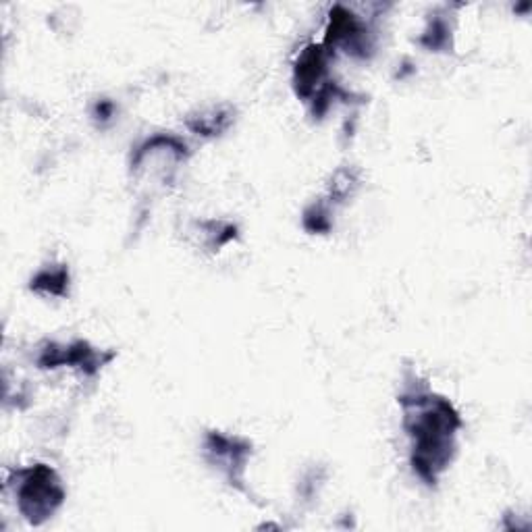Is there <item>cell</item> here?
<instances>
[{
    "instance_id": "1",
    "label": "cell",
    "mask_w": 532,
    "mask_h": 532,
    "mask_svg": "<svg viewBox=\"0 0 532 532\" xmlns=\"http://www.w3.org/2000/svg\"><path fill=\"white\" fill-rule=\"evenodd\" d=\"M399 404L404 408V429L410 437V462L420 481L435 485L456 456V437L462 420L449 399L427 387L410 385Z\"/></svg>"
},
{
    "instance_id": "2",
    "label": "cell",
    "mask_w": 532,
    "mask_h": 532,
    "mask_svg": "<svg viewBox=\"0 0 532 532\" xmlns=\"http://www.w3.org/2000/svg\"><path fill=\"white\" fill-rule=\"evenodd\" d=\"M15 497L21 516L30 524L40 526L59 512L67 493L55 470L46 464H36L17 470Z\"/></svg>"
},
{
    "instance_id": "3",
    "label": "cell",
    "mask_w": 532,
    "mask_h": 532,
    "mask_svg": "<svg viewBox=\"0 0 532 532\" xmlns=\"http://www.w3.org/2000/svg\"><path fill=\"white\" fill-rule=\"evenodd\" d=\"M204 451L206 460L225 474L229 485L244 489L246 464L252 456V445L248 441L239 437H227L221 433H208Z\"/></svg>"
},
{
    "instance_id": "4",
    "label": "cell",
    "mask_w": 532,
    "mask_h": 532,
    "mask_svg": "<svg viewBox=\"0 0 532 532\" xmlns=\"http://www.w3.org/2000/svg\"><path fill=\"white\" fill-rule=\"evenodd\" d=\"M331 52L325 44H310L302 50V55L294 67V88L296 94L304 100H312L321 92L327 82V65H329Z\"/></svg>"
},
{
    "instance_id": "5",
    "label": "cell",
    "mask_w": 532,
    "mask_h": 532,
    "mask_svg": "<svg viewBox=\"0 0 532 532\" xmlns=\"http://www.w3.org/2000/svg\"><path fill=\"white\" fill-rule=\"evenodd\" d=\"M32 291L48 298H63L69 294V271L67 266H48L42 269L30 285Z\"/></svg>"
},
{
    "instance_id": "6",
    "label": "cell",
    "mask_w": 532,
    "mask_h": 532,
    "mask_svg": "<svg viewBox=\"0 0 532 532\" xmlns=\"http://www.w3.org/2000/svg\"><path fill=\"white\" fill-rule=\"evenodd\" d=\"M233 123V111L229 106H219V109H212L206 113H200L198 117L188 119V127L204 138H215L221 136V131H225Z\"/></svg>"
},
{
    "instance_id": "7",
    "label": "cell",
    "mask_w": 532,
    "mask_h": 532,
    "mask_svg": "<svg viewBox=\"0 0 532 532\" xmlns=\"http://www.w3.org/2000/svg\"><path fill=\"white\" fill-rule=\"evenodd\" d=\"M331 208L327 204H312L304 212V227L310 233H327L331 229Z\"/></svg>"
},
{
    "instance_id": "8",
    "label": "cell",
    "mask_w": 532,
    "mask_h": 532,
    "mask_svg": "<svg viewBox=\"0 0 532 532\" xmlns=\"http://www.w3.org/2000/svg\"><path fill=\"white\" fill-rule=\"evenodd\" d=\"M422 44L427 46V48H431V50H443V48H447L449 46V28H447V23L435 19L429 25V30L424 32Z\"/></svg>"
}]
</instances>
